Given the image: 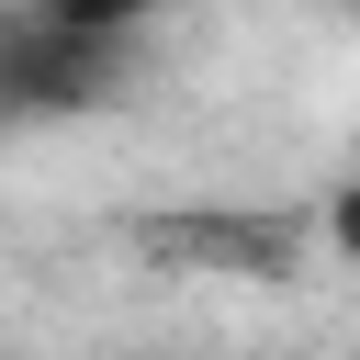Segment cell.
I'll return each mask as SVG.
<instances>
[{"label":"cell","instance_id":"1","mask_svg":"<svg viewBox=\"0 0 360 360\" xmlns=\"http://www.w3.org/2000/svg\"><path fill=\"white\" fill-rule=\"evenodd\" d=\"M112 68H124V34H68L45 11H22L0 34V101L11 112H90V101H112Z\"/></svg>","mask_w":360,"mask_h":360},{"label":"cell","instance_id":"2","mask_svg":"<svg viewBox=\"0 0 360 360\" xmlns=\"http://www.w3.org/2000/svg\"><path fill=\"white\" fill-rule=\"evenodd\" d=\"M45 22H68V34H135V22H158L169 0H34Z\"/></svg>","mask_w":360,"mask_h":360},{"label":"cell","instance_id":"3","mask_svg":"<svg viewBox=\"0 0 360 360\" xmlns=\"http://www.w3.org/2000/svg\"><path fill=\"white\" fill-rule=\"evenodd\" d=\"M338 248H360V191H349V202H338Z\"/></svg>","mask_w":360,"mask_h":360}]
</instances>
